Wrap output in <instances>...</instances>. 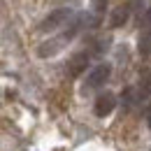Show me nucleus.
I'll use <instances>...</instances> for the list:
<instances>
[{"instance_id":"obj_7","label":"nucleus","mask_w":151,"mask_h":151,"mask_svg":"<svg viewBox=\"0 0 151 151\" xmlns=\"http://www.w3.org/2000/svg\"><path fill=\"white\" fill-rule=\"evenodd\" d=\"M139 95L142 98H151V68L147 70H142V75H139Z\"/></svg>"},{"instance_id":"obj_1","label":"nucleus","mask_w":151,"mask_h":151,"mask_svg":"<svg viewBox=\"0 0 151 151\" xmlns=\"http://www.w3.org/2000/svg\"><path fill=\"white\" fill-rule=\"evenodd\" d=\"M109 77H112V65H109V63H100V65H95L93 70L88 72V77H86L84 91H93V88L105 86Z\"/></svg>"},{"instance_id":"obj_8","label":"nucleus","mask_w":151,"mask_h":151,"mask_svg":"<svg viewBox=\"0 0 151 151\" xmlns=\"http://www.w3.org/2000/svg\"><path fill=\"white\" fill-rule=\"evenodd\" d=\"M139 28H142V37H151V7L144 12V17L139 19Z\"/></svg>"},{"instance_id":"obj_10","label":"nucleus","mask_w":151,"mask_h":151,"mask_svg":"<svg viewBox=\"0 0 151 151\" xmlns=\"http://www.w3.org/2000/svg\"><path fill=\"white\" fill-rule=\"evenodd\" d=\"M144 114H147V123H149V130H151V98L147 100V107H144Z\"/></svg>"},{"instance_id":"obj_5","label":"nucleus","mask_w":151,"mask_h":151,"mask_svg":"<svg viewBox=\"0 0 151 151\" xmlns=\"http://www.w3.org/2000/svg\"><path fill=\"white\" fill-rule=\"evenodd\" d=\"M128 19H130V5H119L112 12V17H109V26L112 28H121V26H126Z\"/></svg>"},{"instance_id":"obj_2","label":"nucleus","mask_w":151,"mask_h":151,"mask_svg":"<svg viewBox=\"0 0 151 151\" xmlns=\"http://www.w3.org/2000/svg\"><path fill=\"white\" fill-rule=\"evenodd\" d=\"M70 9L68 7H58V9H54V12H49L44 19H42V23H40V30L42 33H49V30H56V28H60L65 21L70 19Z\"/></svg>"},{"instance_id":"obj_3","label":"nucleus","mask_w":151,"mask_h":151,"mask_svg":"<svg viewBox=\"0 0 151 151\" xmlns=\"http://www.w3.org/2000/svg\"><path fill=\"white\" fill-rule=\"evenodd\" d=\"M114 107H116V95L109 93V91H105V93H100L98 98H95L93 114L100 116V119H105V116H109V114L114 112Z\"/></svg>"},{"instance_id":"obj_4","label":"nucleus","mask_w":151,"mask_h":151,"mask_svg":"<svg viewBox=\"0 0 151 151\" xmlns=\"http://www.w3.org/2000/svg\"><path fill=\"white\" fill-rule=\"evenodd\" d=\"M88 60H91V51H77L75 56L68 60V75L70 77L84 75L86 68H88Z\"/></svg>"},{"instance_id":"obj_6","label":"nucleus","mask_w":151,"mask_h":151,"mask_svg":"<svg viewBox=\"0 0 151 151\" xmlns=\"http://www.w3.org/2000/svg\"><path fill=\"white\" fill-rule=\"evenodd\" d=\"M63 42H65V40H63V37H58V40H51V42H44V44H40L37 56H40V58L56 56L58 51H60V47H63Z\"/></svg>"},{"instance_id":"obj_9","label":"nucleus","mask_w":151,"mask_h":151,"mask_svg":"<svg viewBox=\"0 0 151 151\" xmlns=\"http://www.w3.org/2000/svg\"><path fill=\"white\" fill-rule=\"evenodd\" d=\"M139 51H142V54H147V56H151V37L139 40Z\"/></svg>"}]
</instances>
